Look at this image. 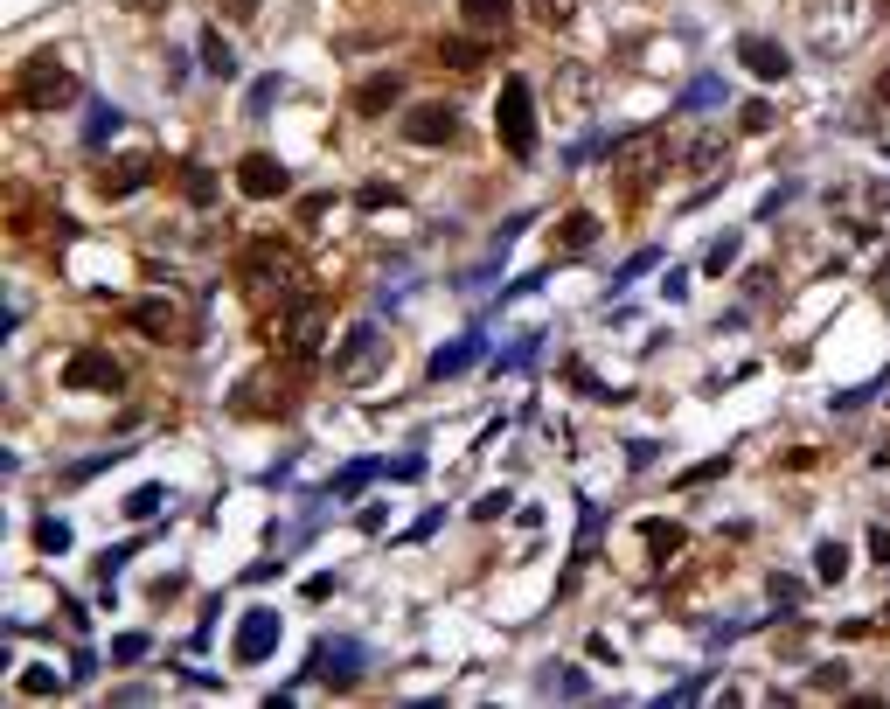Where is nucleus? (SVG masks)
<instances>
[{
  "mask_svg": "<svg viewBox=\"0 0 890 709\" xmlns=\"http://www.w3.org/2000/svg\"><path fill=\"white\" fill-rule=\"evenodd\" d=\"M70 98H77V77L56 70V56H28V63H21V77H14V105H21V112H56V105H70Z\"/></svg>",
  "mask_w": 890,
  "mask_h": 709,
  "instance_id": "1",
  "label": "nucleus"
},
{
  "mask_svg": "<svg viewBox=\"0 0 890 709\" xmlns=\"http://www.w3.org/2000/svg\"><path fill=\"white\" fill-rule=\"evenodd\" d=\"M494 133H501V146H508L515 160H529V153H536V112H529V77H508V84H501V105H494Z\"/></svg>",
  "mask_w": 890,
  "mask_h": 709,
  "instance_id": "2",
  "label": "nucleus"
},
{
  "mask_svg": "<svg viewBox=\"0 0 890 709\" xmlns=\"http://www.w3.org/2000/svg\"><path fill=\"white\" fill-rule=\"evenodd\" d=\"M126 383V369L105 355V348H77L70 362H63V390H119Z\"/></svg>",
  "mask_w": 890,
  "mask_h": 709,
  "instance_id": "3",
  "label": "nucleus"
},
{
  "mask_svg": "<svg viewBox=\"0 0 890 709\" xmlns=\"http://www.w3.org/2000/svg\"><path fill=\"white\" fill-rule=\"evenodd\" d=\"M237 188H244L251 202H272V195H286V188H293V174H286L272 153H244V160H237Z\"/></svg>",
  "mask_w": 890,
  "mask_h": 709,
  "instance_id": "4",
  "label": "nucleus"
},
{
  "mask_svg": "<svg viewBox=\"0 0 890 709\" xmlns=\"http://www.w3.org/2000/svg\"><path fill=\"white\" fill-rule=\"evenodd\" d=\"M306 675H313V682H334V689H348V682L362 675V647H355V640H320Z\"/></svg>",
  "mask_w": 890,
  "mask_h": 709,
  "instance_id": "5",
  "label": "nucleus"
},
{
  "mask_svg": "<svg viewBox=\"0 0 890 709\" xmlns=\"http://www.w3.org/2000/svg\"><path fill=\"white\" fill-rule=\"evenodd\" d=\"M404 140H411V146L459 140V112H452V105H411V112H404Z\"/></svg>",
  "mask_w": 890,
  "mask_h": 709,
  "instance_id": "6",
  "label": "nucleus"
},
{
  "mask_svg": "<svg viewBox=\"0 0 890 709\" xmlns=\"http://www.w3.org/2000/svg\"><path fill=\"white\" fill-rule=\"evenodd\" d=\"M320 327H327V306L320 299H293V313H286V348L293 355H320Z\"/></svg>",
  "mask_w": 890,
  "mask_h": 709,
  "instance_id": "7",
  "label": "nucleus"
},
{
  "mask_svg": "<svg viewBox=\"0 0 890 709\" xmlns=\"http://www.w3.org/2000/svg\"><path fill=\"white\" fill-rule=\"evenodd\" d=\"M272 647H279V612H265V605H258V612H244V633H237V661L251 668V661H265Z\"/></svg>",
  "mask_w": 890,
  "mask_h": 709,
  "instance_id": "8",
  "label": "nucleus"
},
{
  "mask_svg": "<svg viewBox=\"0 0 890 709\" xmlns=\"http://www.w3.org/2000/svg\"><path fill=\"white\" fill-rule=\"evenodd\" d=\"M619 160H626V195H647V181H654V167H661V140L640 133V140L619 146Z\"/></svg>",
  "mask_w": 890,
  "mask_h": 709,
  "instance_id": "9",
  "label": "nucleus"
},
{
  "mask_svg": "<svg viewBox=\"0 0 890 709\" xmlns=\"http://www.w3.org/2000/svg\"><path fill=\"white\" fill-rule=\"evenodd\" d=\"M126 320H133L147 341H174V334H181V313H174V299H133V306H126Z\"/></svg>",
  "mask_w": 890,
  "mask_h": 709,
  "instance_id": "10",
  "label": "nucleus"
},
{
  "mask_svg": "<svg viewBox=\"0 0 890 709\" xmlns=\"http://www.w3.org/2000/svg\"><path fill=\"white\" fill-rule=\"evenodd\" d=\"M738 56H744V70H751V77H786V70H793V56H786L772 35H744Z\"/></svg>",
  "mask_w": 890,
  "mask_h": 709,
  "instance_id": "11",
  "label": "nucleus"
},
{
  "mask_svg": "<svg viewBox=\"0 0 890 709\" xmlns=\"http://www.w3.org/2000/svg\"><path fill=\"white\" fill-rule=\"evenodd\" d=\"M293 272H299L293 251H279V244H251V251H244V279H265V285L279 279V285H286Z\"/></svg>",
  "mask_w": 890,
  "mask_h": 709,
  "instance_id": "12",
  "label": "nucleus"
},
{
  "mask_svg": "<svg viewBox=\"0 0 890 709\" xmlns=\"http://www.w3.org/2000/svg\"><path fill=\"white\" fill-rule=\"evenodd\" d=\"M153 181V160L147 153H133V160H119V167H105V174H98V188H105V195H133V188H147Z\"/></svg>",
  "mask_w": 890,
  "mask_h": 709,
  "instance_id": "13",
  "label": "nucleus"
},
{
  "mask_svg": "<svg viewBox=\"0 0 890 709\" xmlns=\"http://www.w3.org/2000/svg\"><path fill=\"white\" fill-rule=\"evenodd\" d=\"M480 348H487L480 334H466V341H452V348H439V355H432V383H445V376H459V369H473V362H480Z\"/></svg>",
  "mask_w": 890,
  "mask_h": 709,
  "instance_id": "14",
  "label": "nucleus"
},
{
  "mask_svg": "<svg viewBox=\"0 0 890 709\" xmlns=\"http://www.w3.org/2000/svg\"><path fill=\"white\" fill-rule=\"evenodd\" d=\"M557 244H564V251H592V244H598V216H592V209H571V216H564V230H557Z\"/></svg>",
  "mask_w": 890,
  "mask_h": 709,
  "instance_id": "15",
  "label": "nucleus"
},
{
  "mask_svg": "<svg viewBox=\"0 0 890 709\" xmlns=\"http://www.w3.org/2000/svg\"><path fill=\"white\" fill-rule=\"evenodd\" d=\"M174 181H181V195H188V202H216V174H209L202 160H181V174H174Z\"/></svg>",
  "mask_w": 890,
  "mask_h": 709,
  "instance_id": "16",
  "label": "nucleus"
},
{
  "mask_svg": "<svg viewBox=\"0 0 890 709\" xmlns=\"http://www.w3.org/2000/svg\"><path fill=\"white\" fill-rule=\"evenodd\" d=\"M397 91H404L397 77H369V84L355 91V112H383V105H397Z\"/></svg>",
  "mask_w": 890,
  "mask_h": 709,
  "instance_id": "17",
  "label": "nucleus"
},
{
  "mask_svg": "<svg viewBox=\"0 0 890 709\" xmlns=\"http://www.w3.org/2000/svg\"><path fill=\"white\" fill-rule=\"evenodd\" d=\"M682 160H689V174H717L724 140H717V133H703V140H689V153H682Z\"/></svg>",
  "mask_w": 890,
  "mask_h": 709,
  "instance_id": "18",
  "label": "nucleus"
},
{
  "mask_svg": "<svg viewBox=\"0 0 890 709\" xmlns=\"http://www.w3.org/2000/svg\"><path fill=\"white\" fill-rule=\"evenodd\" d=\"M202 70H209V77H237V56H230L223 35H202Z\"/></svg>",
  "mask_w": 890,
  "mask_h": 709,
  "instance_id": "19",
  "label": "nucleus"
},
{
  "mask_svg": "<svg viewBox=\"0 0 890 709\" xmlns=\"http://www.w3.org/2000/svg\"><path fill=\"white\" fill-rule=\"evenodd\" d=\"M459 7H466V21H473V28H508V14H515L508 0H459Z\"/></svg>",
  "mask_w": 890,
  "mask_h": 709,
  "instance_id": "20",
  "label": "nucleus"
},
{
  "mask_svg": "<svg viewBox=\"0 0 890 709\" xmlns=\"http://www.w3.org/2000/svg\"><path fill=\"white\" fill-rule=\"evenodd\" d=\"M480 56H487V49H480V42H466V35H445V42H439V63H452V70H473Z\"/></svg>",
  "mask_w": 890,
  "mask_h": 709,
  "instance_id": "21",
  "label": "nucleus"
},
{
  "mask_svg": "<svg viewBox=\"0 0 890 709\" xmlns=\"http://www.w3.org/2000/svg\"><path fill=\"white\" fill-rule=\"evenodd\" d=\"M369 480H376V466H348L341 480H327V494H320V501H348V494H362Z\"/></svg>",
  "mask_w": 890,
  "mask_h": 709,
  "instance_id": "22",
  "label": "nucleus"
},
{
  "mask_svg": "<svg viewBox=\"0 0 890 709\" xmlns=\"http://www.w3.org/2000/svg\"><path fill=\"white\" fill-rule=\"evenodd\" d=\"M647 550H654V564H668V557L682 550V529H675V522H647Z\"/></svg>",
  "mask_w": 890,
  "mask_h": 709,
  "instance_id": "23",
  "label": "nucleus"
},
{
  "mask_svg": "<svg viewBox=\"0 0 890 709\" xmlns=\"http://www.w3.org/2000/svg\"><path fill=\"white\" fill-rule=\"evenodd\" d=\"M814 570H821V577H842V570H849V550H842V543H821V550H814Z\"/></svg>",
  "mask_w": 890,
  "mask_h": 709,
  "instance_id": "24",
  "label": "nucleus"
},
{
  "mask_svg": "<svg viewBox=\"0 0 890 709\" xmlns=\"http://www.w3.org/2000/svg\"><path fill=\"white\" fill-rule=\"evenodd\" d=\"M160 501H167L160 487H140V494L126 501V515H133V522H147V515H160Z\"/></svg>",
  "mask_w": 890,
  "mask_h": 709,
  "instance_id": "25",
  "label": "nucleus"
},
{
  "mask_svg": "<svg viewBox=\"0 0 890 709\" xmlns=\"http://www.w3.org/2000/svg\"><path fill=\"white\" fill-rule=\"evenodd\" d=\"M56 689H63V682H56L49 668H28V675H21V696H56Z\"/></svg>",
  "mask_w": 890,
  "mask_h": 709,
  "instance_id": "26",
  "label": "nucleus"
},
{
  "mask_svg": "<svg viewBox=\"0 0 890 709\" xmlns=\"http://www.w3.org/2000/svg\"><path fill=\"white\" fill-rule=\"evenodd\" d=\"M35 543H42V550H70V529H63V522H42Z\"/></svg>",
  "mask_w": 890,
  "mask_h": 709,
  "instance_id": "27",
  "label": "nucleus"
},
{
  "mask_svg": "<svg viewBox=\"0 0 890 709\" xmlns=\"http://www.w3.org/2000/svg\"><path fill=\"white\" fill-rule=\"evenodd\" d=\"M147 654V633H126V640H112V661H140Z\"/></svg>",
  "mask_w": 890,
  "mask_h": 709,
  "instance_id": "28",
  "label": "nucleus"
},
{
  "mask_svg": "<svg viewBox=\"0 0 890 709\" xmlns=\"http://www.w3.org/2000/svg\"><path fill=\"white\" fill-rule=\"evenodd\" d=\"M717 473H724V459H703V466L682 473V487H703V480H717Z\"/></svg>",
  "mask_w": 890,
  "mask_h": 709,
  "instance_id": "29",
  "label": "nucleus"
},
{
  "mask_svg": "<svg viewBox=\"0 0 890 709\" xmlns=\"http://www.w3.org/2000/svg\"><path fill=\"white\" fill-rule=\"evenodd\" d=\"M272 98H279V77H265V84H251V112H265Z\"/></svg>",
  "mask_w": 890,
  "mask_h": 709,
  "instance_id": "30",
  "label": "nucleus"
},
{
  "mask_svg": "<svg viewBox=\"0 0 890 709\" xmlns=\"http://www.w3.org/2000/svg\"><path fill=\"white\" fill-rule=\"evenodd\" d=\"M105 133H119V112H112V105H105V112H98V119H91V146L105 140Z\"/></svg>",
  "mask_w": 890,
  "mask_h": 709,
  "instance_id": "31",
  "label": "nucleus"
},
{
  "mask_svg": "<svg viewBox=\"0 0 890 709\" xmlns=\"http://www.w3.org/2000/svg\"><path fill=\"white\" fill-rule=\"evenodd\" d=\"M223 14L230 21H258V0H223Z\"/></svg>",
  "mask_w": 890,
  "mask_h": 709,
  "instance_id": "32",
  "label": "nucleus"
}]
</instances>
